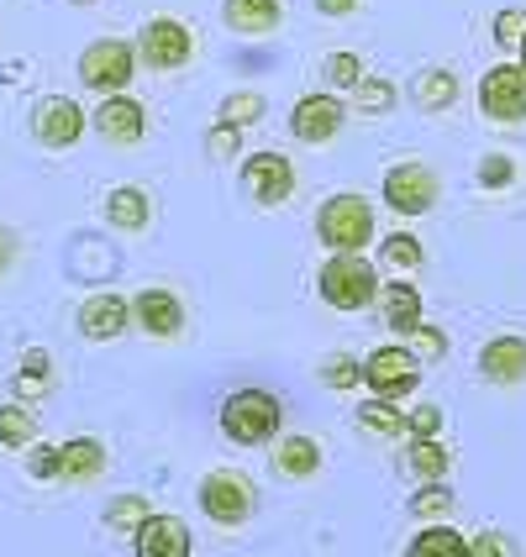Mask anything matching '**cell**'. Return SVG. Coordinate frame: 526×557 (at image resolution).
I'll return each instance as SVG.
<instances>
[{"instance_id": "cell-1", "label": "cell", "mask_w": 526, "mask_h": 557, "mask_svg": "<svg viewBox=\"0 0 526 557\" xmlns=\"http://www.w3.org/2000/svg\"><path fill=\"white\" fill-rule=\"evenodd\" d=\"M316 289L332 310H369L379 300V269L364 252H332L316 274Z\"/></svg>"}, {"instance_id": "cell-2", "label": "cell", "mask_w": 526, "mask_h": 557, "mask_svg": "<svg viewBox=\"0 0 526 557\" xmlns=\"http://www.w3.org/2000/svg\"><path fill=\"white\" fill-rule=\"evenodd\" d=\"M374 206L364 195H332V200H321V211H316V237L327 243L332 252H364L374 243Z\"/></svg>"}, {"instance_id": "cell-3", "label": "cell", "mask_w": 526, "mask_h": 557, "mask_svg": "<svg viewBox=\"0 0 526 557\" xmlns=\"http://www.w3.org/2000/svg\"><path fill=\"white\" fill-rule=\"evenodd\" d=\"M221 432L237 447H264L279 432V400L269 389H237L221 405Z\"/></svg>"}, {"instance_id": "cell-4", "label": "cell", "mask_w": 526, "mask_h": 557, "mask_svg": "<svg viewBox=\"0 0 526 557\" xmlns=\"http://www.w3.org/2000/svg\"><path fill=\"white\" fill-rule=\"evenodd\" d=\"M137 74V48L122 37H95L90 48L79 53V85L95 95H117L132 85Z\"/></svg>"}, {"instance_id": "cell-5", "label": "cell", "mask_w": 526, "mask_h": 557, "mask_svg": "<svg viewBox=\"0 0 526 557\" xmlns=\"http://www.w3.org/2000/svg\"><path fill=\"white\" fill-rule=\"evenodd\" d=\"M132 48H137V63H148L158 74H174V69H185L195 59V32L180 16H154V22H143Z\"/></svg>"}, {"instance_id": "cell-6", "label": "cell", "mask_w": 526, "mask_h": 557, "mask_svg": "<svg viewBox=\"0 0 526 557\" xmlns=\"http://www.w3.org/2000/svg\"><path fill=\"white\" fill-rule=\"evenodd\" d=\"M379 195H384V206L395 211V216L416 221L427 216L437 206V195H442V180H437V169H427V163H395L390 174H384V185H379Z\"/></svg>"}, {"instance_id": "cell-7", "label": "cell", "mask_w": 526, "mask_h": 557, "mask_svg": "<svg viewBox=\"0 0 526 557\" xmlns=\"http://www.w3.org/2000/svg\"><path fill=\"white\" fill-rule=\"evenodd\" d=\"M479 116L496 126H522L526 122V69L522 63H496L479 79Z\"/></svg>"}, {"instance_id": "cell-8", "label": "cell", "mask_w": 526, "mask_h": 557, "mask_svg": "<svg viewBox=\"0 0 526 557\" xmlns=\"http://www.w3.org/2000/svg\"><path fill=\"white\" fill-rule=\"evenodd\" d=\"M364 384H369L379 400H401V395H411L421 384V358L411 347H401V342L374 347L369 358H364Z\"/></svg>"}, {"instance_id": "cell-9", "label": "cell", "mask_w": 526, "mask_h": 557, "mask_svg": "<svg viewBox=\"0 0 526 557\" xmlns=\"http://www.w3.org/2000/svg\"><path fill=\"white\" fill-rule=\"evenodd\" d=\"M85 126H90L85 106L69 100V95H42L37 111H32V137H37L42 148H53V153L74 148V143L85 137Z\"/></svg>"}, {"instance_id": "cell-10", "label": "cell", "mask_w": 526, "mask_h": 557, "mask_svg": "<svg viewBox=\"0 0 526 557\" xmlns=\"http://www.w3.org/2000/svg\"><path fill=\"white\" fill-rule=\"evenodd\" d=\"M200 505H206V516L217 521V527H243L253 516V484L248 473H237V468H217V473H206V484H200Z\"/></svg>"}, {"instance_id": "cell-11", "label": "cell", "mask_w": 526, "mask_h": 557, "mask_svg": "<svg viewBox=\"0 0 526 557\" xmlns=\"http://www.w3.org/2000/svg\"><path fill=\"white\" fill-rule=\"evenodd\" d=\"M342 122H347V111H342L338 95H321V90H306L295 106H290V132H295V143H310V148H327V143H338Z\"/></svg>"}, {"instance_id": "cell-12", "label": "cell", "mask_w": 526, "mask_h": 557, "mask_svg": "<svg viewBox=\"0 0 526 557\" xmlns=\"http://www.w3.org/2000/svg\"><path fill=\"white\" fill-rule=\"evenodd\" d=\"M90 126L100 132V143H111V148H137L143 143V132H148V106L137 100V95H106L100 106H95Z\"/></svg>"}, {"instance_id": "cell-13", "label": "cell", "mask_w": 526, "mask_h": 557, "mask_svg": "<svg viewBox=\"0 0 526 557\" xmlns=\"http://www.w3.org/2000/svg\"><path fill=\"white\" fill-rule=\"evenodd\" d=\"M243 185L258 206H284L290 195H295V163L274 148H264V153H248L243 158Z\"/></svg>"}, {"instance_id": "cell-14", "label": "cell", "mask_w": 526, "mask_h": 557, "mask_svg": "<svg viewBox=\"0 0 526 557\" xmlns=\"http://www.w3.org/2000/svg\"><path fill=\"white\" fill-rule=\"evenodd\" d=\"M132 321H137L148 337L169 342L185 332V300H180L174 289H143V295H132Z\"/></svg>"}, {"instance_id": "cell-15", "label": "cell", "mask_w": 526, "mask_h": 557, "mask_svg": "<svg viewBox=\"0 0 526 557\" xmlns=\"http://www.w3.org/2000/svg\"><path fill=\"white\" fill-rule=\"evenodd\" d=\"M126 326H132V300L111 295V289H100V295H90V300L79 306V337L117 342Z\"/></svg>"}, {"instance_id": "cell-16", "label": "cell", "mask_w": 526, "mask_h": 557, "mask_svg": "<svg viewBox=\"0 0 526 557\" xmlns=\"http://www.w3.org/2000/svg\"><path fill=\"white\" fill-rule=\"evenodd\" d=\"M479 373L500 389L526 384V337H490L485 352H479Z\"/></svg>"}, {"instance_id": "cell-17", "label": "cell", "mask_w": 526, "mask_h": 557, "mask_svg": "<svg viewBox=\"0 0 526 557\" xmlns=\"http://www.w3.org/2000/svg\"><path fill=\"white\" fill-rule=\"evenodd\" d=\"M132 547L137 557H189V527L180 516H148L132 531Z\"/></svg>"}, {"instance_id": "cell-18", "label": "cell", "mask_w": 526, "mask_h": 557, "mask_svg": "<svg viewBox=\"0 0 526 557\" xmlns=\"http://www.w3.org/2000/svg\"><path fill=\"white\" fill-rule=\"evenodd\" d=\"M221 22L237 37H269L284 27V5L279 0H221Z\"/></svg>"}, {"instance_id": "cell-19", "label": "cell", "mask_w": 526, "mask_h": 557, "mask_svg": "<svg viewBox=\"0 0 526 557\" xmlns=\"http://www.w3.org/2000/svg\"><path fill=\"white\" fill-rule=\"evenodd\" d=\"M379 306H384V326L395 332V337H411L416 326H421V289L411 284V278H390V284H379Z\"/></svg>"}, {"instance_id": "cell-20", "label": "cell", "mask_w": 526, "mask_h": 557, "mask_svg": "<svg viewBox=\"0 0 526 557\" xmlns=\"http://www.w3.org/2000/svg\"><path fill=\"white\" fill-rule=\"evenodd\" d=\"M154 221V195L143 185H117L106 195V226L111 232H143Z\"/></svg>"}, {"instance_id": "cell-21", "label": "cell", "mask_w": 526, "mask_h": 557, "mask_svg": "<svg viewBox=\"0 0 526 557\" xmlns=\"http://www.w3.org/2000/svg\"><path fill=\"white\" fill-rule=\"evenodd\" d=\"M59 479H69V484H95L106 473V447L95 436H69L59 447Z\"/></svg>"}, {"instance_id": "cell-22", "label": "cell", "mask_w": 526, "mask_h": 557, "mask_svg": "<svg viewBox=\"0 0 526 557\" xmlns=\"http://www.w3.org/2000/svg\"><path fill=\"white\" fill-rule=\"evenodd\" d=\"M274 473L279 479H316V468H321V447L310 442V436H279L274 447Z\"/></svg>"}, {"instance_id": "cell-23", "label": "cell", "mask_w": 526, "mask_h": 557, "mask_svg": "<svg viewBox=\"0 0 526 557\" xmlns=\"http://www.w3.org/2000/svg\"><path fill=\"white\" fill-rule=\"evenodd\" d=\"M411 95H416L421 111H453V100H458V74H453V69H427Z\"/></svg>"}, {"instance_id": "cell-24", "label": "cell", "mask_w": 526, "mask_h": 557, "mask_svg": "<svg viewBox=\"0 0 526 557\" xmlns=\"http://www.w3.org/2000/svg\"><path fill=\"white\" fill-rule=\"evenodd\" d=\"M405 463H411V473L416 479H448V468H453V458H448V447L437 442V436H416L411 447H405Z\"/></svg>"}, {"instance_id": "cell-25", "label": "cell", "mask_w": 526, "mask_h": 557, "mask_svg": "<svg viewBox=\"0 0 526 557\" xmlns=\"http://www.w3.org/2000/svg\"><path fill=\"white\" fill-rule=\"evenodd\" d=\"M405 557H468V542L453 527L432 521L427 531H416V542L405 547Z\"/></svg>"}, {"instance_id": "cell-26", "label": "cell", "mask_w": 526, "mask_h": 557, "mask_svg": "<svg viewBox=\"0 0 526 557\" xmlns=\"http://www.w3.org/2000/svg\"><path fill=\"white\" fill-rule=\"evenodd\" d=\"M379 263L411 274V269H421V263H427V248H421V237H416V232H390V237L379 243Z\"/></svg>"}, {"instance_id": "cell-27", "label": "cell", "mask_w": 526, "mask_h": 557, "mask_svg": "<svg viewBox=\"0 0 526 557\" xmlns=\"http://www.w3.org/2000/svg\"><path fill=\"white\" fill-rule=\"evenodd\" d=\"M353 100H358L364 116H384V111H395L401 90H395V79H384V74H364V79L353 85Z\"/></svg>"}, {"instance_id": "cell-28", "label": "cell", "mask_w": 526, "mask_h": 557, "mask_svg": "<svg viewBox=\"0 0 526 557\" xmlns=\"http://www.w3.org/2000/svg\"><path fill=\"white\" fill-rule=\"evenodd\" d=\"M48 384H53V363H48V352H42V347H27L22 373H16V395H22V400H42V395H48Z\"/></svg>"}, {"instance_id": "cell-29", "label": "cell", "mask_w": 526, "mask_h": 557, "mask_svg": "<svg viewBox=\"0 0 526 557\" xmlns=\"http://www.w3.org/2000/svg\"><path fill=\"white\" fill-rule=\"evenodd\" d=\"M411 516H416V521H448V516H453V490H448L442 479L421 484V490L411 495Z\"/></svg>"}, {"instance_id": "cell-30", "label": "cell", "mask_w": 526, "mask_h": 557, "mask_svg": "<svg viewBox=\"0 0 526 557\" xmlns=\"http://www.w3.org/2000/svg\"><path fill=\"white\" fill-rule=\"evenodd\" d=\"M358 426L374 436H405V416L395 410V400H369L358 405Z\"/></svg>"}, {"instance_id": "cell-31", "label": "cell", "mask_w": 526, "mask_h": 557, "mask_svg": "<svg viewBox=\"0 0 526 557\" xmlns=\"http://www.w3.org/2000/svg\"><path fill=\"white\" fill-rule=\"evenodd\" d=\"M37 421L27 405H0V447H32Z\"/></svg>"}, {"instance_id": "cell-32", "label": "cell", "mask_w": 526, "mask_h": 557, "mask_svg": "<svg viewBox=\"0 0 526 557\" xmlns=\"http://www.w3.org/2000/svg\"><path fill=\"white\" fill-rule=\"evenodd\" d=\"M264 111H269V106H264V95H258V90H232L227 100H221V116H217V122H232V126H243V132H248V126L258 122Z\"/></svg>"}, {"instance_id": "cell-33", "label": "cell", "mask_w": 526, "mask_h": 557, "mask_svg": "<svg viewBox=\"0 0 526 557\" xmlns=\"http://www.w3.org/2000/svg\"><path fill=\"white\" fill-rule=\"evenodd\" d=\"M148 516H154V505H148L143 495H122V499H111V510H106V527H111V531H126V536H132V531L143 527Z\"/></svg>"}, {"instance_id": "cell-34", "label": "cell", "mask_w": 526, "mask_h": 557, "mask_svg": "<svg viewBox=\"0 0 526 557\" xmlns=\"http://www.w3.org/2000/svg\"><path fill=\"white\" fill-rule=\"evenodd\" d=\"M237 153H243V126L217 122L206 132V158H211V163H232Z\"/></svg>"}, {"instance_id": "cell-35", "label": "cell", "mask_w": 526, "mask_h": 557, "mask_svg": "<svg viewBox=\"0 0 526 557\" xmlns=\"http://www.w3.org/2000/svg\"><path fill=\"white\" fill-rule=\"evenodd\" d=\"M516 174H522V169H516V158L511 153H485L479 158V185L485 189H511L516 185Z\"/></svg>"}, {"instance_id": "cell-36", "label": "cell", "mask_w": 526, "mask_h": 557, "mask_svg": "<svg viewBox=\"0 0 526 557\" xmlns=\"http://www.w3.org/2000/svg\"><path fill=\"white\" fill-rule=\"evenodd\" d=\"M321 384H327V389H358V384H364V363L347 358V352H338V358L321 369Z\"/></svg>"}, {"instance_id": "cell-37", "label": "cell", "mask_w": 526, "mask_h": 557, "mask_svg": "<svg viewBox=\"0 0 526 557\" xmlns=\"http://www.w3.org/2000/svg\"><path fill=\"white\" fill-rule=\"evenodd\" d=\"M405 347H411V352H416L421 363H432V358H442V352H448V332H442V326H427V321H421V326H416V332L405 337Z\"/></svg>"}, {"instance_id": "cell-38", "label": "cell", "mask_w": 526, "mask_h": 557, "mask_svg": "<svg viewBox=\"0 0 526 557\" xmlns=\"http://www.w3.org/2000/svg\"><path fill=\"white\" fill-rule=\"evenodd\" d=\"M522 37H526V11L522 5H505L496 16V42L505 48V53H516L522 48Z\"/></svg>"}, {"instance_id": "cell-39", "label": "cell", "mask_w": 526, "mask_h": 557, "mask_svg": "<svg viewBox=\"0 0 526 557\" xmlns=\"http://www.w3.org/2000/svg\"><path fill=\"white\" fill-rule=\"evenodd\" d=\"M327 74H332V85H338V90H353V85L364 79V59H358L353 48H342V53L327 59Z\"/></svg>"}, {"instance_id": "cell-40", "label": "cell", "mask_w": 526, "mask_h": 557, "mask_svg": "<svg viewBox=\"0 0 526 557\" xmlns=\"http://www.w3.org/2000/svg\"><path fill=\"white\" fill-rule=\"evenodd\" d=\"M468 557H516V542L505 531H479L468 536Z\"/></svg>"}, {"instance_id": "cell-41", "label": "cell", "mask_w": 526, "mask_h": 557, "mask_svg": "<svg viewBox=\"0 0 526 557\" xmlns=\"http://www.w3.org/2000/svg\"><path fill=\"white\" fill-rule=\"evenodd\" d=\"M437 432H442V410L437 405H416L405 416V436H437Z\"/></svg>"}, {"instance_id": "cell-42", "label": "cell", "mask_w": 526, "mask_h": 557, "mask_svg": "<svg viewBox=\"0 0 526 557\" xmlns=\"http://www.w3.org/2000/svg\"><path fill=\"white\" fill-rule=\"evenodd\" d=\"M27 468H32V479H42V484H53L63 468H59V447H32V458H27Z\"/></svg>"}, {"instance_id": "cell-43", "label": "cell", "mask_w": 526, "mask_h": 557, "mask_svg": "<svg viewBox=\"0 0 526 557\" xmlns=\"http://www.w3.org/2000/svg\"><path fill=\"white\" fill-rule=\"evenodd\" d=\"M358 5H364V0H316V11H321V16H353Z\"/></svg>"}, {"instance_id": "cell-44", "label": "cell", "mask_w": 526, "mask_h": 557, "mask_svg": "<svg viewBox=\"0 0 526 557\" xmlns=\"http://www.w3.org/2000/svg\"><path fill=\"white\" fill-rule=\"evenodd\" d=\"M11 258H16V243H11V232H5V226H0V274H5V269H11Z\"/></svg>"}, {"instance_id": "cell-45", "label": "cell", "mask_w": 526, "mask_h": 557, "mask_svg": "<svg viewBox=\"0 0 526 557\" xmlns=\"http://www.w3.org/2000/svg\"><path fill=\"white\" fill-rule=\"evenodd\" d=\"M516 53H522V69H526V37H522V48H516Z\"/></svg>"}, {"instance_id": "cell-46", "label": "cell", "mask_w": 526, "mask_h": 557, "mask_svg": "<svg viewBox=\"0 0 526 557\" xmlns=\"http://www.w3.org/2000/svg\"><path fill=\"white\" fill-rule=\"evenodd\" d=\"M69 5H95V0H69Z\"/></svg>"}]
</instances>
